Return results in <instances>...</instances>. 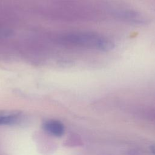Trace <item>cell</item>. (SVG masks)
Segmentation results:
<instances>
[{"mask_svg":"<svg viewBox=\"0 0 155 155\" xmlns=\"http://www.w3.org/2000/svg\"><path fill=\"white\" fill-rule=\"evenodd\" d=\"M150 150H151V153L155 155V145H151L150 147Z\"/></svg>","mask_w":155,"mask_h":155,"instance_id":"obj_5","label":"cell"},{"mask_svg":"<svg viewBox=\"0 0 155 155\" xmlns=\"http://www.w3.org/2000/svg\"><path fill=\"white\" fill-rule=\"evenodd\" d=\"M116 16L125 21L134 24H144L146 21L144 16L141 14L130 10H119L116 12Z\"/></svg>","mask_w":155,"mask_h":155,"instance_id":"obj_2","label":"cell"},{"mask_svg":"<svg viewBox=\"0 0 155 155\" xmlns=\"http://www.w3.org/2000/svg\"><path fill=\"white\" fill-rule=\"evenodd\" d=\"M56 41L64 45H70L101 51H108L114 47L113 43L107 38L92 32L76 31L62 33L56 36Z\"/></svg>","mask_w":155,"mask_h":155,"instance_id":"obj_1","label":"cell"},{"mask_svg":"<svg viewBox=\"0 0 155 155\" xmlns=\"http://www.w3.org/2000/svg\"><path fill=\"white\" fill-rule=\"evenodd\" d=\"M19 117L18 112H0V125L13 124Z\"/></svg>","mask_w":155,"mask_h":155,"instance_id":"obj_4","label":"cell"},{"mask_svg":"<svg viewBox=\"0 0 155 155\" xmlns=\"http://www.w3.org/2000/svg\"><path fill=\"white\" fill-rule=\"evenodd\" d=\"M43 129L51 135L56 137L62 136L65 131L64 125L56 120H47L42 124Z\"/></svg>","mask_w":155,"mask_h":155,"instance_id":"obj_3","label":"cell"}]
</instances>
